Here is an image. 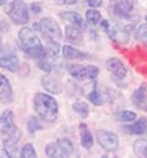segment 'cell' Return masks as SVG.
<instances>
[{
    "label": "cell",
    "instance_id": "f546056e",
    "mask_svg": "<svg viewBox=\"0 0 147 158\" xmlns=\"http://www.w3.org/2000/svg\"><path fill=\"white\" fill-rule=\"evenodd\" d=\"M86 2H87V5L88 6H91V7H93V9H96V7H99L101 5H102V0H86Z\"/></svg>",
    "mask_w": 147,
    "mask_h": 158
},
{
    "label": "cell",
    "instance_id": "d590c367",
    "mask_svg": "<svg viewBox=\"0 0 147 158\" xmlns=\"http://www.w3.org/2000/svg\"><path fill=\"white\" fill-rule=\"evenodd\" d=\"M146 21H147V16H146Z\"/></svg>",
    "mask_w": 147,
    "mask_h": 158
},
{
    "label": "cell",
    "instance_id": "4dcf8cb0",
    "mask_svg": "<svg viewBox=\"0 0 147 158\" xmlns=\"http://www.w3.org/2000/svg\"><path fill=\"white\" fill-rule=\"evenodd\" d=\"M59 4H61V5H73L75 4L77 0H57Z\"/></svg>",
    "mask_w": 147,
    "mask_h": 158
},
{
    "label": "cell",
    "instance_id": "44dd1931",
    "mask_svg": "<svg viewBox=\"0 0 147 158\" xmlns=\"http://www.w3.org/2000/svg\"><path fill=\"white\" fill-rule=\"evenodd\" d=\"M134 152L139 157L147 158V140L140 139L134 142Z\"/></svg>",
    "mask_w": 147,
    "mask_h": 158
},
{
    "label": "cell",
    "instance_id": "d4e9b609",
    "mask_svg": "<svg viewBox=\"0 0 147 158\" xmlns=\"http://www.w3.org/2000/svg\"><path fill=\"white\" fill-rule=\"evenodd\" d=\"M4 151L7 157H16L19 153L17 151V143L11 141H4Z\"/></svg>",
    "mask_w": 147,
    "mask_h": 158
},
{
    "label": "cell",
    "instance_id": "9a60e30c",
    "mask_svg": "<svg viewBox=\"0 0 147 158\" xmlns=\"http://www.w3.org/2000/svg\"><path fill=\"white\" fill-rule=\"evenodd\" d=\"M80 139H81V145L85 148H91L93 146V136L90 132L88 127L86 124H80Z\"/></svg>",
    "mask_w": 147,
    "mask_h": 158
},
{
    "label": "cell",
    "instance_id": "7a4b0ae2",
    "mask_svg": "<svg viewBox=\"0 0 147 158\" xmlns=\"http://www.w3.org/2000/svg\"><path fill=\"white\" fill-rule=\"evenodd\" d=\"M33 107L38 117L43 119L44 121L52 123L58 118V112H59L58 102L53 97L45 93H37L33 99Z\"/></svg>",
    "mask_w": 147,
    "mask_h": 158
},
{
    "label": "cell",
    "instance_id": "277c9868",
    "mask_svg": "<svg viewBox=\"0 0 147 158\" xmlns=\"http://www.w3.org/2000/svg\"><path fill=\"white\" fill-rule=\"evenodd\" d=\"M33 27L37 28L38 31H40L42 35H43L47 40H61V37H63L60 26H59L58 22L54 21L52 17H44V19H42L38 23L33 25Z\"/></svg>",
    "mask_w": 147,
    "mask_h": 158
},
{
    "label": "cell",
    "instance_id": "ac0fdd59",
    "mask_svg": "<svg viewBox=\"0 0 147 158\" xmlns=\"http://www.w3.org/2000/svg\"><path fill=\"white\" fill-rule=\"evenodd\" d=\"M63 55L66 58V59H85L87 58V54L80 52L78 49L74 48V47H70V45H64L63 48Z\"/></svg>",
    "mask_w": 147,
    "mask_h": 158
},
{
    "label": "cell",
    "instance_id": "7402d4cb",
    "mask_svg": "<svg viewBox=\"0 0 147 158\" xmlns=\"http://www.w3.org/2000/svg\"><path fill=\"white\" fill-rule=\"evenodd\" d=\"M44 48H45V58L47 56H55V55H58V53L60 50L59 43L57 40H48L47 45Z\"/></svg>",
    "mask_w": 147,
    "mask_h": 158
},
{
    "label": "cell",
    "instance_id": "1f68e13d",
    "mask_svg": "<svg viewBox=\"0 0 147 158\" xmlns=\"http://www.w3.org/2000/svg\"><path fill=\"white\" fill-rule=\"evenodd\" d=\"M32 9H33V11H36V12H39V11H40L39 5H37V4H33V5H32Z\"/></svg>",
    "mask_w": 147,
    "mask_h": 158
},
{
    "label": "cell",
    "instance_id": "d6a6232c",
    "mask_svg": "<svg viewBox=\"0 0 147 158\" xmlns=\"http://www.w3.org/2000/svg\"><path fill=\"white\" fill-rule=\"evenodd\" d=\"M5 2H6V0H0V6H1V5H4Z\"/></svg>",
    "mask_w": 147,
    "mask_h": 158
},
{
    "label": "cell",
    "instance_id": "d6986e66",
    "mask_svg": "<svg viewBox=\"0 0 147 158\" xmlns=\"http://www.w3.org/2000/svg\"><path fill=\"white\" fill-rule=\"evenodd\" d=\"M61 17L65 19L66 21H69L71 25L77 26V27H80V28H82V27L85 26V23H83V19H82L81 15H78L77 12L66 11V12H63V14H61Z\"/></svg>",
    "mask_w": 147,
    "mask_h": 158
},
{
    "label": "cell",
    "instance_id": "836d02e7",
    "mask_svg": "<svg viewBox=\"0 0 147 158\" xmlns=\"http://www.w3.org/2000/svg\"><path fill=\"white\" fill-rule=\"evenodd\" d=\"M145 110H146V112H147V106H146V107H145Z\"/></svg>",
    "mask_w": 147,
    "mask_h": 158
},
{
    "label": "cell",
    "instance_id": "5bb4252c",
    "mask_svg": "<svg viewBox=\"0 0 147 158\" xmlns=\"http://www.w3.org/2000/svg\"><path fill=\"white\" fill-rule=\"evenodd\" d=\"M0 68L6 69L9 71H17L20 68V61L16 55H5L0 58Z\"/></svg>",
    "mask_w": 147,
    "mask_h": 158
},
{
    "label": "cell",
    "instance_id": "6da1fadb",
    "mask_svg": "<svg viewBox=\"0 0 147 158\" xmlns=\"http://www.w3.org/2000/svg\"><path fill=\"white\" fill-rule=\"evenodd\" d=\"M19 38L21 47L26 54H28L32 58H45V48L43 47L40 40L38 38L33 30L30 27H23L19 32Z\"/></svg>",
    "mask_w": 147,
    "mask_h": 158
},
{
    "label": "cell",
    "instance_id": "7c38bea8",
    "mask_svg": "<svg viewBox=\"0 0 147 158\" xmlns=\"http://www.w3.org/2000/svg\"><path fill=\"white\" fill-rule=\"evenodd\" d=\"M121 130L131 135H144L145 132H147V118L139 119L136 123L131 125H125L121 127Z\"/></svg>",
    "mask_w": 147,
    "mask_h": 158
},
{
    "label": "cell",
    "instance_id": "3957f363",
    "mask_svg": "<svg viewBox=\"0 0 147 158\" xmlns=\"http://www.w3.org/2000/svg\"><path fill=\"white\" fill-rule=\"evenodd\" d=\"M0 135L4 141L19 142L21 137V131L14 123V114L11 110H5L0 115Z\"/></svg>",
    "mask_w": 147,
    "mask_h": 158
},
{
    "label": "cell",
    "instance_id": "cb8c5ba5",
    "mask_svg": "<svg viewBox=\"0 0 147 158\" xmlns=\"http://www.w3.org/2000/svg\"><path fill=\"white\" fill-rule=\"evenodd\" d=\"M115 119L119 121H123V123H130L136 119V113L130 112V110H121L115 114Z\"/></svg>",
    "mask_w": 147,
    "mask_h": 158
},
{
    "label": "cell",
    "instance_id": "ba28073f",
    "mask_svg": "<svg viewBox=\"0 0 147 158\" xmlns=\"http://www.w3.org/2000/svg\"><path fill=\"white\" fill-rule=\"evenodd\" d=\"M101 26L104 28V31L108 33L111 40H115L120 44H126L129 42V31L125 30L123 26L119 25H111L107 20L101 21Z\"/></svg>",
    "mask_w": 147,
    "mask_h": 158
},
{
    "label": "cell",
    "instance_id": "30bf717a",
    "mask_svg": "<svg viewBox=\"0 0 147 158\" xmlns=\"http://www.w3.org/2000/svg\"><path fill=\"white\" fill-rule=\"evenodd\" d=\"M96 137H97V141L98 143L101 145V147L108 152H113L118 148L119 146V140H118V136L110 131L107 130H98L97 134H96Z\"/></svg>",
    "mask_w": 147,
    "mask_h": 158
},
{
    "label": "cell",
    "instance_id": "52a82bcc",
    "mask_svg": "<svg viewBox=\"0 0 147 158\" xmlns=\"http://www.w3.org/2000/svg\"><path fill=\"white\" fill-rule=\"evenodd\" d=\"M69 74L71 75V77L78 81H85V80H93L96 79L99 74V70L97 66H85V65H80V64H74L69 66Z\"/></svg>",
    "mask_w": 147,
    "mask_h": 158
},
{
    "label": "cell",
    "instance_id": "4fadbf2b",
    "mask_svg": "<svg viewBox=\"0 0 147 158\" xmlns=\"http://www.w3.org/2000/svg\"><path fill=\"white\" fill-rule=\"evenodd\" d=\"M42 85H43V87H44L48 92L54 93V94H59V93H61V91H63L61 83L55 79V77H50V76L43 77V79H42Z\"/></svg>",
    "mask_w": 147,
    "mask_h": 158
},
{
    "label": "cell",
    "instance_id": "e0dca14e",
    "mask_svg": "<svg viewBox=\"0 0 147 158\" xmlns=\"http://www.w3.org/2000/svg\"><path fill=\"white\" fill-rule=\"evenodd\" d=\"M132 102L139 108H145V103L147 102V88L146 86H140L132 94Z\"/></svg>",
    "mask_w": 147,
    "mask_h": 158
},
{
    "label": "cell",
    "instance_id": "603a6c76",
    "mask_svg": "<svg viewBox=\"0 0 147 158\" xmlns=\"http://www.w3.org/2000/svg\"><path fill=\"white\" fill-rule=\"evenodd\" d=\"M86 20L90 25H98L101 21H102V16H101V12L98 10H94L93 7L91 10H87L86 11Z\"/></svg>",
    "mask_w": 147,
    "mask_h": 158
},
{
    "label": "cell",
    "instance_id": "ffe728a7",
    "mask_svg": "<svg viewBox=\"0 0 147 158\" xmlns=\"http://www.w3.org/2000/svg\"><path fill=\"white\" fill-rule=\"evenodd\" d=\"M11 96H12V91H11L9 80L0 74V98H2V99L11 98Z\"/></svg>",
    "mask_w": 147,
    "mask_h": 158
},
{
    "label": "cell",
    "instance_id": "2e32d148",
    "mask_svg": "<svg viewBox=\"0 0 147 158\" xmlns=\"http://www.w3.org/2000/svg\"><path fill=\"white\" fill-rule=\"evenodd\" d=\"M65 37L71 43H81V40H82L81 28L74 25H68L65 27Z\"/></svg>",
    "mask_w": 147,
    "mask_h": 158
},
{
    "label": "cell",
    "instance_id": "8992f818",
    "mask_svg": "<svg viewBox=\"0 0 147 158\" xmlns=\"http://www.w3.org/2000/svg\"><path fill=\"white\" fill-rule=\"evenodd\" d=\"M6 12L15 25H25L28 21L27 6L21 0H12L6 7Z\"/></svg>",
    "mask_w": 147,
    "mask_h": 158
},
{
    "label": "cell",
    "instance_id": "8fae6325",
    "mask_svg": "<svg viewBox=\"0 0 147 158\" xmlns=\"http://www.w3.org/2000/svg\"><path fill=\"white\" fill-rule=\"evenodd\" d=\"M107 69L116 79H124L128 74V70H126L125 65L118 58H110L107 60Z\"/></svg>",
    "mask_w": 147,
    "mask_h": 158
},
{
    "label": "cell",
    "instance_id": "83f0119b",
    "mask_svg": "<svg viewBox=\"0 0 147 158\" xmlns=\"http://www.w3.org/2000/svg\"><path fill=\"white\" fill-rule=\"evenodd\" d=\"M136 40L147 47V25L142 23L136 30Z\"/></svg>",
    "mask_w": 147,
    "mask_h": 158
},
{
    "label": "cell",
    "instance_id": "484cf974",
    "mask_svg": "<svg viewBox=\"0 0 147 158\" xmlns=\"http://www.w3.org/2000/svg\"><path fill=\"white\" fill-rule=\"evenodd\" d=\"M73 109L81 117V118H87L88 115V106L85 102H75L73 104Z\"/></svg>",
    "mask_w": 147,
    "mask_h": 158
},
{
    "label": "cell",
    "instance_id": "9c48e42d",
    "mask_svg": "<svg viewBox=\"0 0 147 158\" xmlns=\"http://www.w3.org/2000/svg\"><path fill=\"white\" fill-rule=\"evenodd\" d=\"M86 87L88 89H85V93H86L88 101L92 104H94V106H102V104L106 103V101L108 98V94H107V91L104 89V87H99L94 82H91Z\"/></svg>",
    "mask_w": 147,
    "mask_h": 158
},
{
    "label": "cell",
    "instance_id": "5b68a950",
    "mask_svg": "<svg viewBox=\"0 0 147 158\" xmlns=\"http://www.w3.org/2000/svg\"><path fill=\"white\" fill-rule=\"evenodd\" d=\"M74 152L73 142L68 139H59L55 142H50L45 147V155L48 157H68Z\"/></svg>",
    "mask_w": 147,
    "mask_h": 158
},
{
    "label": "cell",
    "instance_id": "4316f807",
    "mask_svg": "<svg viewBox=\"0 0 147 158\" xmlns=\"http://www.w3.org/2000/svg\"><path fill=\"white\" fill-rule=\"evenodd\" d=\"M27 130H28L30 134H36L37 131L42 130V125H40L37 117H35V115L30 117L28 121H27Z\"/></svg>",
    "mask_w": 147,
    "mask_h": 158
},
{
    "label": "cell",
    "instance_id": "e575fe53",
    "mask_svg": "<svg viewBox=\"0 0 147 158\" xmlns=\"http://www.w3.org/2000/svg\"><path fill=\"white\" fill-rule=\"evenodd\" d=\"M0 43H1V37H0Z\"/></svg>",
    "mask_w": 147,
    "mask_h": 158
},
{
    "label": "cell",
    "instance_id": "f1b7e54d",
    "mask_svg": "<svg viewBox=\"0 0 147 158\" xmlns=\"http://www.w3.org/2000/svg\"><path fill=\"white\" fill-rule=\"evenodd\" d=\"M20 157H22V158L37 157V152H36V150H35V147H33V145H32V143H26V145L22 147L21 152H20Z\"/></svg>",
    "mask_w": 147,
    "mask_h": 158
}]
</instances>
